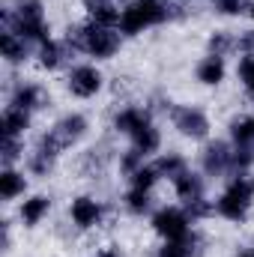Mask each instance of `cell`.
<instances>
[{
    "instance_id": "obj_14",
    "label": "cell",
    "mask_w": 254,
    "mask_h": 257,
    "mask_svg": "<svg viewBox=\"0 0 254 257\" xmlns=\"http://www.w3.org/2000/svg\"><path fill=\"white\" fill-rule=\"evenodd\" d=\"M48 212H51V197L48 194H30L18 206V221L24 227H39L48 218Z\"/></svg>"
},
{
    "instance_id": "obj_9",
    "label": "cell",
    "mask_w": 254,
    "mask_h": 257,
    "mask_svg": "<svg viewBox=\"0 0 254 257\" xmlns=\"http://www.w3.org/2000/svg\"><path fill=\"white\" fill-rule=\"evenodd\" d=\"M200 168L206 177H224L233 174V144L227 141H212L200 153Z\"/></svg>"
},
{
    "instance_id": "obj_29",
    "label": "cell",
    "mask_w": 254,
    "mask_h": 257,
    "mask_svg": "<svg viewBox=\"0 0 254 257\" xmlns=\"http://www.w3.org/2000/svg\"><path fill=\"white\" fill-rule=\"evenodd\" d=\"M236 78H239L242 90L248 93V99H254V54H239V63H236Z\"/></svg>"
},
{
    "instance_id": "obj_1",
    "label": "cell",
    "mask_w": 254,
    "mask_h": 257,
    "mask_svg": "<svg viewBox=\"0 0 254 257\" xmlns=\"http://www.w3.org/2000/svg\"><path fill=\"white\" fill-rule=\"evenodd\" d=\"M63 42L72 51H81L93 60H111L120 51L123 33H117V27H102V24L84 21V24H75V27L66 30Z\"/></svg>"
},
{
    "instance_id": "obj_34",
    "label": "cell",
    "mask_w": 254,
    "mask_h": 257,
    "mask_svg": "<svg viewBox=\"0 0 254 257\" xmlns=\"http://www.w3.org/2000/svg\"><path fill=\"white\" fill-rule=\"evenodd\" d=\"M236 257H254V245H248V248H242V251H239Z\"/></svg>"
},
{
    "instance_id": "obj_32",
    "label": "cell",
    "mask_w": 254,
    "mask_h": 257,
    "mask_svg": "<svg viewBox=\"0 0 254 257\" xmlns=\"http://www.w3.org/2000/svg\"><path fill=\"white\" fill-rule=\"evenodd\" d=\"M212 6H215V12H218V15H239V12H245V9H248V3H245V0H215Z\"/></svg>"
},
{
    "instance_id": "obj_19",
    "label": "cell",
    "mask_w": 254,
    "mask_h": 257,
    "mask_svg": "<svg viewBox=\"0 0 254 257\" xmlns=\"http://www.w3.org/2000/svg\"><path fill=\"white\" fill-rule=\"evenodd\" d=\"M0 51H3V60H6V63L18 66L30 57V42H27L24 36H18L15 30H3V36H0Z\"/></svg>"
},
{
    "instance_id": "obj_10",
    "label": "cell",
    "mask_w": 254,
    "mask_h": 257,
    "mask_svg": "<svg viewBox=\"0 0 254 257\" xmlns=\"http://www.w3.org/2000/svg\"><path fill=\"white\" fill-rule=\"evenodd\" d=\"M60 153H63L60 144L51 138V132H45V135L36 141V147H33V153H30V159H27V171H30L33 177H48Z\"/></svg>"
},
{
    "instance_id": "obj_31",
    "label": "cell",
    "mask_w": 254,
    "mask_h": 257,
    "mask_svg": "<svg viewBox=\"0 0 254 257\" xmlns=\"http://www.w3.org/2000/svg\"><path fill=\"white\" fill-rule=\"evenodd\" d=\"M3 168H12L18 159H21V153H24V144L21 141H12V138H3Z\"/></svg>"
},
{
    "instance_id": "obj_8",
    "label": "cell",
    "mask_w": 254,
    "mask_h": 257,
    "mask_svg": "<svg viewBox=\"0 0 254 257\" xmlns=\"http://www.w3.org/2000/svg\"><path fill=\"white\" fill-rule=\"evenodd\" d=\"M171 123L189 141H203L209 135V117L200 108H194V105H177V108H171Z\"/></svg>"
},
{
    "instance_id": "obj_17",
    "label": "cell",
    "mask_w": 254,
    "mask_h": 257,
    "mask_svg": "<svg viewBox=\"0 0 254 257\" xmlns=\"http://www.w3.org/2000/svg\"><path fill=\"white\" fill-rule=\"evenodd\" d=\"M87 9V21L102 24V27H120V6L114 0H84Z\"/></svg>"
},
{
    "instance_id": "obj_16",
    "label": "cell",
    "mask_w": 254,
    "mask_h": 257,
    "mask_svg": "<svg viewBox=\"0 0 254 257\" xmlns=\"http://www.w3.org/2000/svg\"><path fill=\"white\" fill-rule=\"evenodd\" d=\"M42 102H45V90H42L39 84H33V81L15 84V90H12V96H9V105H12V108H21V111H27V114L39 111Z\"/></svg>"
},
{
    "instance_id": "obj_35",
    "label": "cell",
    "mask_w": 254,
    "mask_h": 257,
    "mask_svg": "<svg viewBox=\"0 0 254 257\" xmlns=\"http://www.w3.org/2000/svg\"><path fill=\"white\" fill-rule=\"evenodd\" d=\"M245 12H248V18H251V21H254V0H251V3H248V9H245Z\"/></svg>"
},
{
    "instance_id": "obj_30",
    "label": "cell",
    "mask_w": 254,
    "mask_h": 257,
    "mask_svg": "<svg viewBox=\"0 0 254 257\" xmlns=\"http://www.w3.org/2000/svg\"><path fill=\"white\" fill-rule=\"evenodd\" d=\"M141 165H147V156H141V153H138V150H132V147L120 156V171H123L126 177H132Z\"/></svg>"
},
{
    "instance_id": "obj_2",
    "label": "cell",
    "mask_w": 254,
    "mask_h": 257,
    "mask_svg": "<svg viewBox=\"0 0 254 257\" xmlns=\"http://www.w3.org/2000/svg\"><path fill=\"white\" fill-rule=\"evenodd\" d=\"M177 15V6L171 0H129L120 12V33L123 36H141Z\"/></svg>"
},
{
    "instance_id": "obj_21",
    "label": "cell",
    "mask_w": 254,
    "mask_h": 257,
    "mask_svg": "<svg viewBox=\"0 0 254 257\" xmlns=\"http://www.w3.org/2000/svg\"><path fill=\"white\" fill-rule=\"evenodd\" d=\"M0 128H3V138H12V141H21L24 132L30 128V114L21 111V108H6L0 114Z\"/></svg>"
},
{
    "instance_id": "obj_26",
    "label": "cell",
    "mask_w": 254,
    "mask_h": 257,
    "mask_svg": "<svg viewBox=\"0 0 254 257\" xmlns=\"http://www.w3.org/2000/svg\"><path fill=\"white\" fill-rule=\"evenodd\" d=\"M159 180H162V174H159V168H156V162H147V165H141L132 177H129V186H135V189H144V192H153L156 186H159Z\"/></svg>"
},
{
    "instance_id": "obj_12",
    "label": "cell",
    "mask_w": 254,
    "mask_h": 257,
    "mask_svg": "<svg viewBox=\"0 0 254 257\" xmlns=\"http://www.w3.org/2000/svg\"><path fill=\"white\" fill-rule=\"evenodd\" d=\"M150 123H153V114L147 108H138V105H126V108H120L114 114V132H120L126 138H132L135 132H141V128L150 126Z\"/></svg>"
},
{
    "instance_id": "obj_25",
    "label": "cell",
    "mask_w": 254,
    "mask_h": 257,
    "mask_svg": "<svg viewBox=\"0 0 254 257\" xmlns=\"http://www.w3.org/2000/svg\"><path fill=\"white\" fill-rule=\"evenodd\" d=\"M230 144L233 147H254V114L236 117L230 123Z\"/></svg>"
},
{
    "instance_id": "obj_13",
    "label": "cell",
    "mask_w": 254,
    "mask_h": 257,
    "mask_svg": "<svg viewBox=\"0 0 254 257\" xmlns=\"http://www.w3.org/2000/svg\"><path fill=\"white\" fill-rule=\"evenodd\" d=\"M171 186H174V194L183 200V206H191V203H197V200L206 197V194H203V177L194 174L191 168H186L180 177H174Z\"/></svg>"
},
{
    "instance_id": "obj_4",
    "label": "cell",
    "mask_w": 254,
    "mask_h": 257,
    "mask_svg": "<svg viewBox=\"0 0 254 257\" xmlns=\"http://www.w3.org/2000/svg\"><path fill=\"white\" fill-rule=\"evenodd\" d=\"M254 206V177L251 174H233V180L224 186V192L215 200V215L230 221V224H242L251 215Z\"/></svg>"
},
{
    "instance_id": "obj_28",
    "label": "cell",
    "mask_w": 254,
    "mask_h": 257,
    "mask_svg": "<svg viewBox=\"0 0 254 257\" xmlns=\"http://www.w3.org/2000/svg\"><path fill=\"white\" fill-rule=\"evenodd\" d=\"M156 168H159L162 180H174V177H180V174L189 168V162H186L180 153H165V156L156 159Z\"/></svg>"
},
{
    "instance_id": "obj_11",
    "label": "cell",
    "mask_w": 254,
    "mask_h": 257,
    "mask_svg": "<svg viewBox=\"0 0 254 257\" xmlns=\"http://www.w3.org/2000/svg\"><path fill=\"white\" fill-rule=\"evenodd\" d=\"M87 128H90V123H87L84 114H66V117H60L48 132H51V138L60 144V150H69V147H75L78 141H84Z\"/></svg>"
},
{
    "instance_id": "obj_15",
    "label": "cell",
    "mask_w": 254,
    "mask_h": 257,
    "mask_svg": "<svg viewBox=\"0 0 254 257\" xmlns=\"http://www.w3.org/2000/svg\"><path fill=\"white\" fill-rule=\"evenodd\" d=\"M194 78H197V84H203V87H221L224 78H227V63H224V57H215V54L200 57L197 66H194Z\"/></svg>"
},
{
    "instance_id": "obj_7",
    "label": "cell",
    "mask_w": 254,
    "mask_h": 257,
    "mask_svg": "<svg viewBox=\"0 0 254 257\" xmlns=\"http://www.w3.org/2000/svg\"><path fill=\"white\" fill-rule=\"evenodd\" d=\"M105 215H108V206L99 197H93V194H78L69 203V221L78 230H96V227H102Z\"/></svg>"
},
{
    "instance_id": "obj_23",
    "label": "cell",
    "mask_w": 254,
    "mask_h": 257,
    "mask_svg": "<svg viewBox=\"0 0 254 257\" xmlns=\"http://www.w3.org/2000/svg\"><path fill=\"white\" fill-rule=\"evenodd\" d=\"M197 254V233H189L186 239H168L156 248L153 257H194Z\"/></svg>"
},
{
    "instance_id": "obj_20",
    "label": "cell",
    "mask_w": 254,
    "mask_h": 257,
    "mask_svg": "<svg viewBox=\"0 0 254 257\" xmlns=\"http://www.w3.org/2000/svg\"><path fill=\"white\" fill-rule=\"evenodd\" d=\"M24 192H27V177H24V171L3 168V171H0V197H3V203H12V200L24 197Z\"/></svg>"
},
{
    "instance_id": "obj_18",
    "label": "cell",
    "mask_w": 254,
    "mask_h": 257,
    "mask_svg": "<svg viewBox=\"0 0 254 257\" xmlns=\"http://www.w3.org/2000/svg\"><path fill=\"white\" fill-rule=\"evenodd\" d=\"M66 57H69V45L60 42V39H48V42H42L36 48V63L45 72H57L66 63Z\"/></svg>"
},
{
    "instance_id": "obj_27",
    "label": "cell",
    "mask_w": 254,
    "mask_h": 257,
    "mask_svg": "<svg viewBox=\"0 0 254 257\" xmlns=\"http://www.w3.org/2000/svg\"><path fill=\"white\" fill-rule=\"evenodd\" d=\"M230 51H236V36H233V33H227V30H215V33L206 39V54L227 57Z\"/></svg>"
},
{
    "instance_id": "obj_33",
    "label": "cell",
    "mask_w": 254,
    "mask_h": 257,
    "mask_svg": "<svg viewBox=\"0 0 254 257\" xmlns=\"http://www.w3.org/2000/svg\"><path fill=\"white\" fill-rule=\"evenodd\" d=\"M93 257H123V251H120L117 245H105V248H99Z\"/></svg>"
},
{
    "instance_id": "obj_3",
    "label": "cell",
    "mask_w": 254,
    "mask_h": 257,
    "mask_svg": "<svg viewBox=\"0 0 254 257\" xmlns=\"http://www.w3.org/2000/svg\"><path fill=\"white\" fill-rule=\"evenodd\" d=\"M3 30H15L18 36H24L30 45H42L48 42L51 36V27H48V18H45V6L42 0H18L15 6H9L3 12Z\"/></svg>"
},
{
    "instance_id": "obj_6",
    "label": "cell",
    "mask_w": 254,
    "mask_h": 257,
    "mask_svg": "<svg viewBox=\"0 0 254 257\" xmlns=\"http://www.w3.org/2000/svg\"><path fill=\"white\" fill-rule=\"evenodd\" d=\"M102 87H105V75H102L99 66L78 63L66 72V90L75 99H93V96L102 93Z\"/></svg>"
},
{
    "instance_id": "obj_5",
    "label": "cell",
    "mask_w": 254,
    "mask_h": 257,
    "mask_svg": "<svg viewBox=\"0 0 254 257\" xmlns=\"http://www.w3.org/2000/svg\"><path fill=\"white\" fill-rule=\"evenodd\" d=\"M191 218L186 206H159L153 215H150V227L156 236H162V242L168 239H186L191 230Z\"/></svg>"
},
{
    "instance_id": "obj_24",
    "label": "cell",
    "mask_w": 254,
    "mask_h": 257,
    "mask_svg": "<svg viewBox=\"0 0 254 257\" xmlns=\"http://www.w3.org/2000/svg\"><path fill=\"white\" fill-rule=\"evenodd\" d=\"M123 206H126L129 215H147L150 209H153V192H144V189H135V186H129L126 194H123Z\"/></svg>"
},
{
    "instance_id": "obj_22",
    "label": "cell",
    "mask_w": 254,
    "mask_h": 257,
    "mask_svg": "<svg viewBox=\"0 0 254 257\" xmlns=\"http://www.w3.org/2000/svg\"><path fill=\"white\" fill-rule=\"evenodd\" d=\"M132 150H138L141 156H153V153H159V147H162V132H159V126L156 123H150V126H144L141 132H135L132 138Z\"/></svg>"
}]
</instances>
